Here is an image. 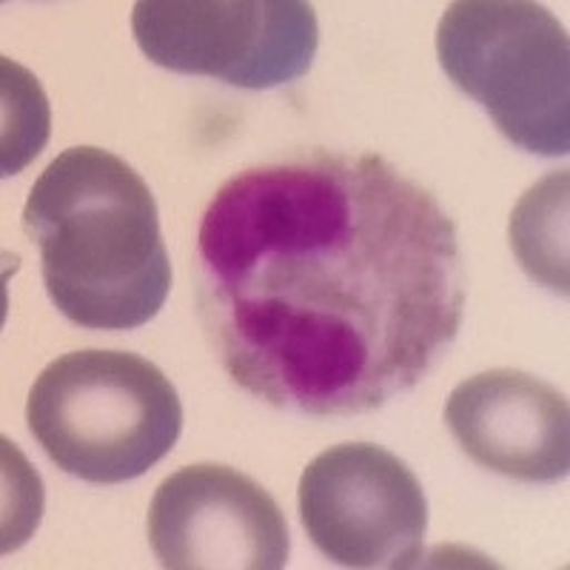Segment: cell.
I'll return each mask as SVG.
<instances>
[{
  "label": "cell",
  "instance_id": "6da1fadb",
  "mask_svg": "<svg viewBox=\"0 0 570 570\" xmlns=\"http://www.w3.org/2000/svg\"><path fill=\"white\" fill-rule=\"evenodd\" d=\"M462 312L451 214L380 155L252 166L203 212V334L232 383L274 409H383L436 368Z\"/></svg>",
  "mask_w": 570,
  "mask_h": 570
},
{
  "label": "cell",
  "instance_id": "7a4b0ae2",
  "mask_svg": "<svg viewBox=\"0 0 570 570\" xmlns=\"http://www.w3.org/2000/svg\"><path fill=\"white\" fill-rule=\"evenodd\" d=\"M23 232L40 248L49 299L83 328L131 331L171 288L151 188L124 157L75 146L35 180Z\"/></svg>",
  "mask_w": 570,
  "mask_h": 570
},
{
  "label": "cell",
  "instance_id": "52a82bcc",
  "mask_svg": "<svg viewBox=\"0 0 570 570\" xmlns=\"http://www.w3.org/2000/svg\"><path fill=\"white\" fill-rule=\"evenodd\" d=\"M149 544L169 570H277L288 562V525L263 485L203 462L157 488Z\"/></svg>",
  "mask_w": 570,
  "mask_h": 570
},
{
  "label": "cell",
  "instance_id": "5b68a950",
  "mask_svg": "<svg viewBox=\"0 0 570 570\" xmlns=\"http://www.w3.org/2000/svg\"><path fill=\"white\" fill-rule=\"evenodd\" d=\"M131 32L163 69L254 91L294 83L317 55V14L303 0H140Z\"/></svg>",
  "mask_w": 570,
  "mask_h": 570
},
{
  "label": "cell",
  "instance_id": "277c9868",
  "mask_svg": "<svg viewBox=\"0 0 570 570\" xmlns=\"http://www.w3.org/2000/svg\"><path fill=\"white\" fill-rule=\"evenodd\" d=\"M436 55L460 91L522 151L570 149V43L531 0H456L436 29Z\"/></svg>",
  "mask_w": 570,
  "mask_h": 570
},
{
  "label": "cell",
  "instance_id": "30bf717a",
  "mask_svg": "<svg viewBox=\"0 0 570 570\" xmlns=\"http://www.w3.org/2000/svg\"><path fill=\"white\" fill-rule=\"evenodd\" d=\"M3 98H7L3 175H18L46 142L49 109L32 75L12 60H3Z\"/></svg>",
  "mask_w": 570,
  "mask_h": 570
},
{
  "label": "cell",
  "instance_id": "ba28073f",
  "mask_svg": "<svg viewBox=\"0 0 570 570\" xmlns=\"http://www.w3.org/2000/svg\"><path fill=\"white\" fill-rule=\"evenodd\" d=\"M445 422L462 451L488 471L519 482L568 476V400L525 371L468 376L448 400Z\"/></svg>",
  "mask_w": 570,
  "mask_h": 570
},
{
  "label": "cell",
  "instance_id": "8992f818",
  "mask_svg": "<svg viewBox=\"0 0 570 570\" xmlns=\"http://www.w3.org/2000/svg\"><path fill=\"white\" fill-rule=\"evenodd\" d=\"M299 519L331 562L400 570L420 564L428 502L400 456L371 442H345L303 471Z\"/></svg>",
  "mask_w": 570,
  "mask_h": 570
},
{
  "label": "cell",
  "instance_id": "9c48e42d",
  "mask_svg": "<svg viewBox=\"0 0 570 570\" xmlns=\"http://www.w3.org/2000/svg\"><path fill=\"white\" fill-rule=\"evenodd\" d=\"M568 171H553L522 195L511 214V246L537 283L568 294Z\"/></svg>",
  "mask_w": 570,
  "mask_h": 570
},
{
  "label": "cell",
  "instance_id": "3957f363",
  "mask_svg": "<svg viewBox=\"0 0 570 570\" xmlns=\"http://www.w3.org/2000/svg\"><path fill=\"white\" fill-rule=\"evenodd\" d=\"M27 422L43 454L95 485L142 476L175 448L183 409L157 365L129 351H71L35 380Z\"/></svg>",
  "mask_w": 570,
  "mask_h": 570
}]
</instances>
